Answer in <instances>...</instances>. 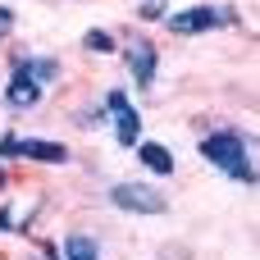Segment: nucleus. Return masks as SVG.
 Returning <instances> with one entry per match:
<instances>
[{"instance_id": "f257e3e1", "label": "nucleus", "mask_w": 260, "mask_h": 260, "mask_svg": "<svg viewBox=\"0 0 260 260\" xmlns=\"http://www.w3.org/2000/svg\"><path fill=\"white\" fill-rule=\"evenodd\" d=\"M197 151H201V160H206L210 169H219L229 183L256 187L260 174H256V137H251V133H242V128L224 123V128H210V133H201Z\"/></svg>"}, {"instance_id": "f03ea898", "label": "nucleus", "mask_w": 260, "mask_h": 260, "mask_svg": "<svg viewBox=\"0 0 260 260\" xmlns=\"http://www.w3.org/2000/svg\"><path fill=\"white\" fill-rule=\"evenodd\" d=\"M64 59L55 55H14L9 59V82H5V110L9 114H32L46 91L59 82Z\"/></svg>"}, {"instance_id": "7ed1b4c3", "label": "nucleus", "mask_w": 260, "mask_h": 260, "mask_svg": "<svg viewBox=\"0 0 260 260\" xmlns=\"http://www.w3.org/2000/svg\"><path fill=\"white\" fill-rule=\"evenodd\" d=\"M242 14L238 5H187V9H169L165 27L174 37H201V32H219V27H238Z\"/></svg>"}, {"instance_id": "20e7f679", "label": "nucleus", "mask_w": 260, "mask_h": 260, "mask_svg": "<svg viewBox=\"0 0 260 260\" xmlns=\"http://www.w3.org/2000/svg\"><path fill=\"white\" fill-rule=\"evenodd\" d=\"M101 114H105L110 133H114V142H119L123 151H133V146L142 142V128H146V119H142V110L133 105V96H128L123 87H110V91L101 96Z\"/></svg>"}, {"instance_id": "39448f33", "label": "nucleus", "mask_w": 260, "mask_h": 260, "mask_svg": "<svg viewBox=\"0 0 260 260\" xmlns=\"http://www.w3.org/2000/svg\"><path fill=\"white\" fill-rule=\"evenodd\" d=\"M0 160H27V165H69V146L50 142V137H18V133H0Z\"/></svg>"}, {"instance_id": "423d86ee", "label": "nucleus", "mask_w": 260, "mask_h": 260, "mask_svg": "<svg viewBox=\"0 0 260 260\" xmlns=\"http://www.w3.org/2000/svg\"><path fill=\"white\" fill-rule=\"evenodd\" d=\"M119 59H123V69H128V82L137 87V91H151L155 87V73H160V50H155V41L151 37H128L123 46H119Z\"/></svg>"}, {"instance_id": "0eeeda50", "label": "nucleus", "mask_w": 260, "mask_h": 260, "mask_svg": "<svg viewBox=\"0 0 260 260\" xmlns=\"http://www.w3.org/2000/svg\"><path fill=\"white\" fill-rule=\"evenodd\" d=\"M105 201H110L114 210H123V215H165V210H169V197H165L160 187H151V183H137V178L114 183Z\"/></svg>"}, {"instance_id": "6e6552de", "label": "nucleus", "mask_w": 260, "mask_h": 260, "mask_svg": "<svg viewBox=\"0 0 260 260\" xmlns=\"http://www.w3.org/2000/svg\"><path fill=\"white\" fill-rule=\"evenodd\" d=\"M133 151H137V165H142L146 174H155V178H174V174H178V160H174V151H169L165 142H151V137H142Z\"/></svg>"}, {"instance_id": "1a4fd4ad", "label": "nucleus", "mask_w": 260, "mask_h": 260, "mask_svg": "<svg viewBox=\"0 0 260 260\" xmlns=\"http://www.w3.org/2000/svg\"><path fill=\"white\" fill-rule=\"evenodd\" d=\"M82 50L87 55H119V37L110 27H87L82 32Z\"/></svg>"}, {"instance_id": "9d476101", "label": "nucleus", "mask_w": 260, "mask_h": 260, "mask_svg": "<svg viewBox=\"0 0 260 260\" xmlns=\"http://www.w3.org/2000/svg\"><path fill=\"white\" fill-rule=\"evenodd\" d=\"M165 14H169L165 0H142V5H137V18H142V23H165Z\"/></svg>"}, {"instance_id": "9b49d317", "label": "nucleus", "mask_w": 260, "mask_h": 260, "mask_svg": "<svg viewBox=\"0 0 260 260\" xmlns=\"http://www.w3.org/2000/svg\"><path fill=\"white\" fill-rule=\"evenodd\" d=\"M14 27H18V18H14V9L9 5H0V46L14 37Z\"/></svg>"}, {"instance_id": "f8f14e48", "label": "nucleus", "mask_w": 260, "mask_h": 260, "mask_svg": "<svg viewBox=\"0 0 260 260\" xmlns=\"http://www.w3.org/2000/svg\"><path fill=\"white\" fill-rule=\"evenodd\" d=\"M5 187H9V165L0 160V192H5Z\"/></svg>"}]
</instances>
